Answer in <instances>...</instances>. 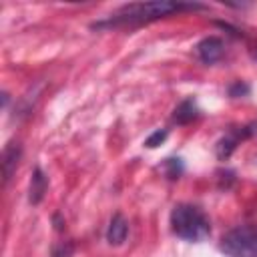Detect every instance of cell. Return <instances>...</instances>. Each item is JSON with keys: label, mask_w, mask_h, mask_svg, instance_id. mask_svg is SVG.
I'll return each mask as SVG.
<instances>
[{"label": "cell", "mask_w": 257, "mask_h": 257, "mask_svg": "<svg viewBox=\"0 0 257 257\" xmlns=\"http://www.w3.org/2000/svg\"><path fill=\"white\" fill-rule=\"evenodd\" d=\"M203 8V4L197 2H173V0H155V2H135L120 6L110 18L94 22L92 28H118V26H141L153 20H159L163 16H169L173 12L181 10H197Z\"/></svg>", "instance_id": "cell-1"}, {"label": "cell", "mask_w": 257, "mask_h": 257, "mask_svg": "<svg viewBox=\"0 0 257 257\" xmlns=\"http://www.w3.org/2000/svg\"><path fill=\"white\" fill-rule=\"evenodd\" d=\"M171 231L179 239L199 243V241L209 237L211 223H209L207 215L199 207L187 205V203H179L171 211Z\"/></svg>", "instance_id": "cell-2"}, {"label": "cell", "mask_w": 257, "mask_h": 257, "mask_svg": "<svg viewBox=\"0 0 257 257\" xmlns=\"http://www.w3.org/2000/svg\"><path fill=\"white\" fill-rule=\"evenodd\" d=\"M219 249L227 257H257V223L239 225L227 231Z\"/></svg>", "instance_id": "cell-3"}, {"label": "cell", "mask_w": 257, "mask_h": 257, "mask_svg": "<svg viewBox=\"0 0 257 257\" xmlns=\"http://www.w3.org/2000/svg\"><path fill=\"white\" fill-rule=\"evenodd\" d=\"M197 56L205 64H215L223 56V40L217 36H207L197 44Z\"/></svg>", "instance_id": "cell-4"}, {"label": "cell", "mask_w": 257, "mask_h": 257, "mask_svg": "<svg viewBox=\"0 0 257 257\" xmlns=\"http://www.w3.org/2000/svg\"><path fill=\"white\" fill-rule=\"evenodd\" d=\"M46 189H48V177L42 173V169H34L32 171V177H30V187H28V201L32 205H38L44 195H46Z\"/></svg>", "instance_id": "cell-5"}, {"label": "cell", "mask_w": 257, "mask_h": 257, "mask_svg": "<svg viewBox=\"0 0 257 257\" xmlns=\"http://www.w3.org/2000/svg\"><path fill=\"white\" fill-rule=\"evenodd\" d=\"M126 233H128L126 219L120 213H114L112 219H110V223H108V229H106V241L110 245H120L126 239Z\"/></svg>", "instance_id": "cell-6"}, {"label": "cell", "mask_w": 257, "mask_h": 257, "mask_svg": "<svg viewBox=\"0 0 257 257\" xmlns=\"http://www.w3.org/2000/svg\"><path fill=\"white\" fill-rule=\"evenodd\" d=\"M20 155H22V151H20V145H18V143H8V145H6L4 153H2L4 183H8V181H10V177H12V173L16 171L18 161H20Z\"/></svg>", "instance_id": "cell-7"}, {"label": "cell", "mask_w": 257, "mask_h": 257, "mask_svg": "<svg viewBox=\"0 0 257 257\" xmlns=\"http://www.w3.org/2000/svg\"><path fill=\"white\" fill-rule=\"evenodd\" d=\"M197 116H199V108H197V102L193 98H185L173 110V122H177V124H187V122L195 120Z\"/></svg>", "instance_id": "cell-8"}, {"label": "cell", "mask_w": 257, "mask_h": 257, "mask_svg": "<svg viewBox=\"0 0 257 257\" xmlns=\"http://www.w3.org/2000/svg\"><path fill=\"white\" fill-rule=\"evenodd\" d=\"M247 135V131L243 128V131H231V133H227L219 143H217V157L219 159H229L231 157V153L235 151V147H237V143L243 139Z\"/></svg>", "instance_id": "cell-9"}, {"label": "cell", "mask_w": 257, "mask_h": 257, "mask_svg": "<svg viewBox=\"0 0 257 257\" xmlns=\"http://www.w3.org/2000/svg\"><path fill=\"white\" fill-rule=\"evenodd\" d=\"M163 169L169 179H179V175L183 173V163H181V159H167Z\"/></svg>", "instance_id": "cell-10"}, {"label": "cell", "mask_w": 257, "mask_h": 257, "mask_svg": "<svg viewBox=\"0 0 257 257\" xmlns=\"http://www.w3.org/2000/svg\"><path fill=\"white\" fill-rule=\"evenodd\" d=\"M167 137H169L167 128H157L155 133H151V135L145 139V147H147V149H155V147H159L161 143H165Z\"/></svg>", "instance_id": "cell-11"}, {"label": "cell", "mask_w": 257, "mask_h": 257, "mask_svg": "<svg viewBox=\"0 0 257 257\" xmlns=\"http://www.w3.org/2000/svg\"><path fill=\"white\" fill-rule=\"evenodd\" d=\"M247 92H249V86L247 84H241V82H235L229 88V94L231 96H241V94H247Z\"/></svg>", "instance_id": "cell-12"}, {"label": "cell", "mask_w": 257, "mask_h": 257, "mask_svg": "<svg viewBox=\"0 0 257 257\" xmlns=\"http://www.w3.org/2000/svg\"><path fill=\"white\" fill-rule=\"evenodd\" d=\"M68 255H70V247H68V245H66V247L60 245V247H56L54 253H52V257H68Z\"/></svg>", "instance_id": "cell-13"}]
</instances>
